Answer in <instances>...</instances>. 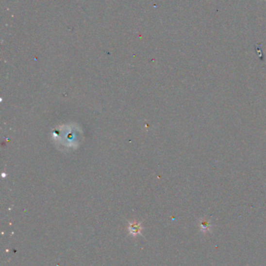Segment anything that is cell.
Instances as JSON below:
<instances>
[{"instance_id":"obj_1","label":"cell","mask_w":266,"mask_h":266,"mask_svg":"<svg viewBox=\"0 0 266 266\" xmlns=\"http://www.w3.org/2000/svg\"><path fill=\"white\" fill-rule=\"evenodd\" d=\"M140 231V227L138 224H133L131 227V231L133 233V234H136V233H138V231Z\"/></svg>"}]
</instances>
